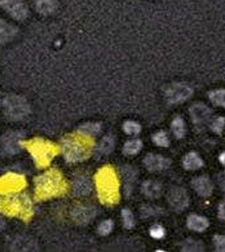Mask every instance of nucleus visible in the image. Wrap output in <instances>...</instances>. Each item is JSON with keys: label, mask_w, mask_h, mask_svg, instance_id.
Masks as SVG:
<instances>
[{"label": "nucleus", "mask_w": 225, "mask_h": 252, "mask_svg": "<svg viewBox=\"0 0 225 252\" xmlns=\"http://www.w3.org/2000/svg\"><path fill=\"white\" fill-rule=\"evenodd\" d=\"M3 145L8 153L16 154L21 150V135L20 133H7L3 137Z\"/></svg>", "instance_id": "nucleus-15"}, {"label": "nucleus", "mask_w": 225, "mask_h": 252, "mask_svg": "<svg viewBox=\"0 0 225 252\" xmlns=\"http://www.w3.org/2000/svg\"><path fill=\"white\" fill-rule=\"evenodd\" d=\"M94 149V140L83 133H74L64 137L61 152L67 162H80L91 156Z\"/></svg>", "instance_id": "nucleus-1"}, {"label": "nucleus", "mask_w": 225, "mask_h": 252, "mask_svg": "<svg viewBox=\"0 0 225 252\" xmlns=\"http://www.w3.org/2000/svg\"><path fill=\"white\" fill-rule=\"evenodd\" d=\"M171 129H172L173 135L176 138H183L185 136V131H187V127H185V123H184V119L181 117H176L171 123Z\"/></svg>", "instance_id": "nucleus-23"}, {"label": "nucleus", "mask_w": 225, "mask_h": 252, "mask_svg": "<svg viewBox=\"0 0 225 252\" xmlns=\"http://www.w3.org/2000/svg\"><path fill=\"white\" fill-rule=\"evenodd\" d=\"M150 235H152L154 239H162L163 237L166 235V230H164V228H163L162 225L156 224L150 228Z\"/></svg>", "instance_id": "nucleus-33"}, {"label": "nucleus", "mask_w": 225, "mask_h": 252, "mask_svg": "<svg viewBox=\"0 0 225 252\" xmlns=\"http://www.w3.org/2000/svg\"><path fill=\"white\" fill-rule=\"evenodd\" d=\"M0 212L14 216V218H21L24 220L32 218V202L28 199L26 195H7V197L0 198Z\"/></svg>", "instance_id": "nucleus-4"}, {"label": "nucleus", "mask_w": 225, "mask_h": 252, "mask_svg": "<svg viewBox=\"0 0 225 252\" xmlns=\"http://www.w3.org/2000/svg\"><path fill=\"white\" fill-rule=\"evenodd\" d=\"M122 220H123V225L126 229H132L135 226V218L129 210L122 211Z\"/></svg>", "instance_id": "nucleus-32"}, {"label": "nucleus", "mask_w": 225, "mask_h": 252, "mask_svg": "<svg viewBox=\"0 0 225 252\" xmlns=\"http://www.w3.org/2000/svg\"><path fill=\"white\" fill-rule=\"evenodd\" d=\"M224 126H225V119L222 117H219L216 118V119H214L211 128H212V131L216 132L218 135H222L223 129H224Z\"/></svg>", "instance_id": "nucleus-35"}, {"label": "nucleus", "mask_w": 225, "mask_h": 252, "mask_svg": "<svg viewBox=\"0 0 225 252\" xmlns=\"http://www.w3.org/2000/svg\"><path fill=\"white\" fill-rule=\"evenodd\" d=\"M25 145L28 146L29 152L32 153V158L39 167L48 166L60 152L59 146L40 138H34L30 142H26Z\"/></svg>", "instance_id": "nucleus-5"}, {"label": "nucleus", "mask_w": 225, "mask_h": 252, "mask_svg": "<svg viewBox=\"0 0 225 252\" xmlns=\"http://www.w3.org/2000/svg\"><path fill=\"white\" fill-rule=\"evenodd\" d=\"M168 202H170L171 207L177 212L184 211L189 206V195H188L187 190L183 188H173L168 194Z\"/></svg>", "instance_id": "nucleus-10"}, {"label": "nucleus", "mask_w": 225, "mask_h": 252, "mask_svg": "<svg viewBox=\"0 0 225 252\" xmlns=\"http://www.w3.org/2000/svg\"><path fill=\"white\" fill-rule=\"evenodd\" d=\"M97 193L105 204H115L119 200V181L117 173L111 167L101 168L96 175Z\"/></svg>", "instance_id": "nucleus-2"}, {"label": "nucleus", "mask_w": 225, "mask_h": 252, "mask_svg": "<svg viewBox=\"0 0 225 252\" xmlns=\"http://www.w3.org/2000/svg\"><path fill=\"white\" fill-rule=\"evenodd\" d=\"M142 148V142L140 140H129L123 146V153H125L126 156H136L137 153L141 150Z\"/></svg>", "instance_id": "nucleus-24"}, {"label": "nucleus", "mask_w": 225, "mask_h": 252, "mask_svg": "<svg viewBox=\"0 0 225 252\" xmlns=\"http://www.w3.org/2000/svg\"><path fill=\"white\" fill-rule=\"evenodd\" d=\"M101 127L98 123H87V125L82 126L79 128L80 133H83L86 136H92V135H97L98 132H100Z\"/></svg>", "instance_id": "nucleus-30"}, {"label": "nucleus", "mask_w": 225, "mask_h": 252, "mask_svg": "<svg viewBox=\"0 0 225 252\" xmlns=\"http://www.w3.org/2000/svg\"><path fill=\"white\" fill-rule=\"evenodd\" d=\"M67 184L65 183L63 175L57 169H51L35 181V195L36 199L59 197L66 193Z\"/></svg>", "instance_id": "nucleus-3"}, {"label": "nucleus", "mask_w": 225, "mask_h": 252, "mask_svg": "<svg viewBox=\"0 0 225 252\" xmlns=\"http://www.w3.org/2000/svg\"><path fill=\"white\" fill-rule=\"evenodd\" d=\"M26 187V180L20 175H4L0 177V194H12L17 193Z\"/></svg>", "instance_id": "nucleus-8"}, {"label": "nucleus", "mask_w": 225, "mask_h": 252, "mask_svg": "<svg viewBox=\"0 0 225 252\" xmlns=\"http://www.w3.org/2000/svg\"><path fill=\"white\" fill-rule=\"evenodd\" d=\"M183 251H203V245L195 239H187L181 246Z\"/></svg>", "instance_id": "nucleus-29"}, {"label": "nucleus", "mask_w": 225, "mask_h": 252, "mask_svg": "<svg viewBox=\"0 0 225 252\" xmlns=\"http://www.w3.org/2000/svg\"><path fill=\"white\" fill-rule=\"evenodd\" d=\"M95 216H96V210L90 206H78L73 211V219L78 224H88L91 220H94Z\"/></svg>", "instance_id": "nucleus-13"}, {"label": "nucleus", "mask_w": 225, "mask_h": 252, "mask_svg": "<svg viewBox=\"0 0 225 252\" xmlns=\"http://www.w3.org/2000/svg\"><path fill=\"white\" fill-rule=\"evenodd\" d=\"M114 145H115L114 137H111V136H106L105 138H102V141H101L100 145H98V153H100V154H102V156H109V154L113 152Z\"/></svg>", "instance_id": "nucleus-25"}, {"label": "nucleus", "mask_w": 225, "mask_h": 252, "mask_svg": "<svg viewBox=\"0 0 225 252\" xmlns=\"http://www.w3.org/2000/svg\"><path fill=\"white\" fill-rule=\"evenodd\" d=\"M189 111H191L192 119H193L194 123H197V125H203V123H206V122L210 119V117H211V110H210V107L201 104V102L193 105Z\"/></svg>", "instance_id": "nucleus-12"}, {"label": "nucleus", "mask_w": 225, "mask_h": 252, "mask_svg": "<svg viewBox=\"0 0 225 252\" xmlns=\"http://www.w3.org/2000/svg\"><path fill=\"white\" fill-rule=\"evenodd\" d=\"M208 98L216 106L225 107V90H215L208 94Z\"/></svg>", "instance_id": "nucleus-26"}, {"label": "nucleus", "mask_w": 225, "mask_h": 252, "mask_svg": "<svg viewBox=\"0 0 225 252\" xmlns=\"http://www.w3.org/2000/svg\"><path fill=\"white\" fill-rule=\"evenodd\" d=\"M144 164L152 172H158L170 167V160L160 154H148L144 159Z\"/></svg>", "instance_id": "nucleus-11"}, {"label": "nucleus", "mask_w": 225, "mask_h": 252, "mask_svg": "<svg viewBox=\"0 0 225 252\" xmlns=\"http://www.w3.org/2000/svg\"><path fill=\"white\" fill-rule=\"evenodd\" d=\"M36 249V243L30 238H20L14 242L13 250H22V251H29V250Z\"/></svg>", "instance_id": "nucleus-27"}, {"label": "nucleus", "mask_w": 225, "mask_h": 252, "mask_svg": "<svg viewBox=\"0 0 225 252\" xmlns=\"http://www.w3.org/2000/svg\"><path fill=\"white\" fill-rule=\"evenodd\" d=\"M161 185L156 181H146L142 185V193L149 198H158L161 195Z\"/></svg>", "instance_id": "nucleus-21"}, {"label": "nucleus", "mask_w": 225, "mask_h": 252, "mask_svg": "<svg viewBox=\"0 0 225 252\" xmlns=\"http://www.w3.org/2000/svg\"><path fill=\"white\" fill-rule=\"evenodd\" d=\"M16 32H17V29L12 26L11 24H7L3 18H0V44L12 40Z\"/></svg>", "instance_id": "nucleus-18"}, {"label": "nucleus", "mask_w": 225, "mask_h": 252, "mask_svg": "<svg viewBox=\"0 0 225 252\" xmlns=\"http://www.w3.org/2000/svg\"><path fill=\"white\" fill-rule=\"evenodd\" d=\"M153 141H154L156 145L161 146V148H167V146L170 145V138H168L166 132L163 131L154 133V135H153Z\"/></svg>", "instance_id": "nucleus-28"}, {"label": "nucleus", "mask_w": 225, "mask_h": 252, "mask_svg": "<svg viewBox=\"0 0 225 252\" xmlns=\"http://www.w3.org/2000/svg\"><path fill=\"white\" fill-rule=\"evenodd\" d=\"M219 160H220V163H222L223 166H225V152L220 154V157H219Z\"/></svg>", "instance_id": "nucleus-38"}, {"label": "nucleus", "mask_w": 225, "mask_h": 252, "mask_svg": "<svg viewBox=\"0 0 225 252\" xmlns=\"http://www.w3.org/2000/svg\"><path fill=\"white\" fill-rule=\"evenodd\" d=\"M214 245L216 251L225 252V235H215Z\"/></svg>", "instance_id": "nucleus-36"}, {"label": "nucleus", "mask_w": 225, "mask_h": 252, "mask_svg": "<svg viewBox=\"0 0 225 252\" xmlns=\"http://www.w3.org/2000/svg\"><path fill=\"white\" fill-rule=\"evenodd\" d=\"M123 131L127 133V135H131V136H135V135H139L140 131H141V127L137 122H133V121H129L126 122L125 125H123Z\"/></svg>", "instance_id": "nucleus-31"}, {"label": "nucleus", "mask_w": 225, "mask_h": 252, "mask_svg": "<svg viewBox=\"0 0 225 252\" xmlns=\"http://www.w3.org/2000/svg\"><path fill=\"white\" fill-rule=\"evenodd\" d=\"M56 4L55 0H35V8L39 13L42 14H51L56 11Z\"/></svg>", "instance_id": "nucleus-20"}, {"label": "nucleus", "mask_w": 225, "mask_h": 252, "mask_svg": "<svg viewBox=\"0 0 225 252\" xmlns=\"http://www.w3.org/2000/svg\"><path fill=\"white\" fill-rule=\"evenodd\" d=\"M164 94H166V100L168 101V104L176 105L189 100L193 94V90L185 83H173L167 87Z\"/></svg>", "instance_id": "nucleus-7"}, {"label": "nucleus", "mask_w": 225, "mask_h": 252, "mask_svg": "<svg viewBox=\"0 0 225 252\" xmlns=\"http://www.w3.org/2000/svg\"><path fill=\"white\" fill-rule=\"evenodd\" d=\"M3 109L7 118L12 121H20L30 113V106H29L28 101L20 96H14V94L4 98Z\"/></svg>", "instance_id": "nucleus-6"}, {"label": "nucleus", "mask_w": 225, "mask_h": 252, "mask_svg": "<svg viewBox=\"0 0 225 252\" xmlns=\"http://www.w3.org/2000/svg\"><path fill=\"white\" fill-rule=\"evenodd\" d=\"M219 218L222 220H225V200H223L219 206Z\"/></svg>", "instance_id": "nucleus-37"}, {"label": "nucleus", "mask_w": 225, "mask_h": 252, "mask_svg": "<svg viewBox=\"0 0 225 252\" xmlns=\"http://www.w3.org/2000/svg\"><path fill=\"white\" fill-rule=\"evenodd\" d=\"M0 7L17 21H24L28 17V5L25 0H0Z\"/></svg>", "instance_id": "nucleus-9"}, {"label": "nucleus", "mask_w": 225, "mask_h": 252, "mask_svg": "<svg viewBox=\"0 0 225 252\" xmlns=\"http://www.w3.org/2000/svg\"><path fill=\"white\" fill-rule=\"evenodd\" d=\"M113 228H114V224H113V221L105 220V221H102V222L100 224V226H98V233H100L101 235L110 234L111 230H113Z\"/></svg>", "instance_id": "nucleus-34"}, {"label": "nucleus", "mask_w": 225, "mask_h": 252, "mask_svg": "<svg viewBox=\"0 0 225 252\" xmlns=\"http://www.w3.org/2000/svg\"><path fill=\"white\" fill-rule=\"evenodd\" d=\"M183 166L188 171H195V169H199L203 167V160L197 153H189V154L184 157Z\"/></svg>", "instance_id": "nucleus-17"}, {"label": "nucleus", "mask_w": 225, "mask_h": 252, "mask_svg": "<svg viewBox=\"0 0 225 252\" xmlns=\"http://www.w3.org/2000/svg\"><path fill=\"white\" fill-rule=\"evenodd\" d=\"M74 194L78 195V197H83L87 194L91 193V183L90 180L84 176H79L78 179H75L73 185Z\"/></svg>", "instance_id": "nucleus-19"}, {"label": "nucleus", "mask_w": 225, "mask_h": 252, "mask_svg": "<svg viewBox=\"0 0 225 252\" xmlns=\"http://www.w3.org/2000/svg\"><path fill=\"white\" fill-rule=\"evenodd\" d=\"M208 220L204 216H201V215H191L187 220V226L191 230L198 231V233H201V231H204L206 229L208 228Z\"/></svg>", "instance_id": "nucleus-16"}, {"label": "nucleus", "mask_w": 225, "mask_h": 252, "mask_svg": "<svg viewBox=\"0 0 225 252\" xmlns=\"http://www.w3.org/2000/svg\"><path fill=\"white\" fill-rule=\"evenodd\" d=\"M192 187L201 197H210L212 194V190H214L211 180L206 176H199L197 179H194L193 183H192Z\"/></svg>", "instance_id": "nucleus-14"}, {"label": "nucleus", "mask_w": 225, "mask_h": 252, "mask_svg": "<svg viewBox=\"0 0 225 252\" xmlns=\"http://www.w3.org/2000/svg\"><path fill=\"white\" fill-rule=\"evenodd\" d=\"M3 226H4V221L1 220V219H0V229L3 228Z\"/></svg>", "instance_id": "nucleus-39"}, {"label": "nucleus", "mask_w": 225, "mask_h": 252, "mask_svg": "<svg viewBox=\"0 0 225 252\" xmlns=\"http://www.w3.org/2000/svg\"><path fill=\"white\" fill-rule=\"evenodd\" d=\"M122 172H123V181H125L126 194L129 195V191H131V189L133 188V183H135L136 173L135 171L129 166L125 167V168H122Z\"/></svg>", "instance_id": "nucleus-22"}]
</instances>
